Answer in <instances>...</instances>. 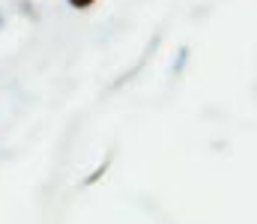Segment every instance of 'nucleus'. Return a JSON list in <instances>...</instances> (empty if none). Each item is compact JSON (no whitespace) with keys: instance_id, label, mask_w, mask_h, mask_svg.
I'll list each match as a JSON object with an SVG mask.
<instances>
[{"instance_id":"obj_1","label":"nucleus","mask_w":257,"mask_h":224,"mask_svg":"<svg viewBox=\"0 0 257 224\" xmlns=\"http://www.w3.org/2000/svg\"><path fill=\"white\" fill-rule=\"evenodd\" d=\"M75 9H87V6H93V0H69Z\"/></svg>"}]
</instances>
